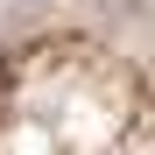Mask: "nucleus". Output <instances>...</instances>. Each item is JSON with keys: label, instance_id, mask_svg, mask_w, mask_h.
Instances as JSON below:
<instances>
[{"label": "nucleus", "instance_id": "f257e3e1", "mask_svg": "<svg viewBox=\"0 0 155 155\" xmlns=\"http://www.w3.org/2000/svg\"><path fill=\"white\" fill-rule=\"evenodd\" d=\"M7 7H28V0H7Z\"/></svg>", "mask_w": 155, "mask_h": 155}]
</instances>
